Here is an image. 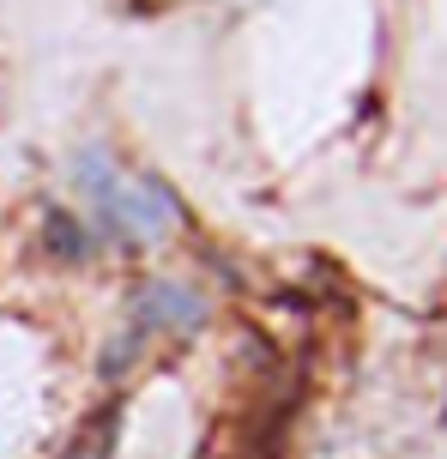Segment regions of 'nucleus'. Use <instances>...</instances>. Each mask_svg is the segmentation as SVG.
<instances>
[{"label": "nucleus", "mask_w": 447, "mask_h": 459, "mask_svg": "<svg viewBox=\"0 0 447 459\" xmlns=\"http://www.w3.org/2000/svg\"><path fill=\"white\" fill-rule=\"evenodd\" d=\"M140 321L151 326V333H164V326H193V321H206V297H200V290H182V284H158V290L140 297Z\"/></svg>", "instance_id": "nucleus-1"}]
</instances>
